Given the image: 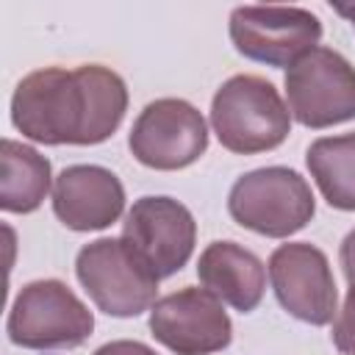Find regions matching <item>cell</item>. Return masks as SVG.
<instances>
[{
	"label": "cell",
	"mask_w": 355,
	"mask_h": 355,
	"mask_svg": "<svg viewBox=\"0 0 355 355\" xmlns=\"http://www.w3.org/2000/svg\"><path fill=\"white\" fill-rule=\"evenodd\" d=\"M125 111L128 86L103 64L44 67L11 94V122L36 144H100L114 136Z\"/></svg>",
	"instance_id": "6da1fadb"
},
{
	"label": "cell",
	"mask_w": 355,
	"mask_h": 355,
	"mask_svg": "<svg viewBox=\"0 0 355 355\" xmlns=\"http://www.w3.org/2000/svg\"><path fill=\"white\" fill-rule=\"evenodd\" d=\"M211 128L225 150L255 155L275 150L288 139L291 114L266 78L233 75L211 100Z\"/></svg>",
	"instance_id": "7a4b0ae2"
},
{
	"label": "cell",
	"mask_w": 355,
	"mask_h": 355,
	"mask_svg": "<svg viewBox=\"0 0 355 355\" xmlns=\"http://www.w3.org/2000/svg\"><path fill=\"white\" fill-rule=\"evenodd\" d=\"M75 275L92 302L103 313L119 319L150 311L155 305L161 280L144 255L122 236H105L83 244L75 258Z\"/></svg>",
	"instance_id": "3957f363"
},
{
	"label": "cell",
	"mask_w": 355,
	"mask_h": 355,
	"mask_svg": "<svg viewBox=\"0 0 355 355\" xmlns=\"http://www.w3.org/2000/svg\"><path fill=\"white\" fill-rule=\"evenodd\" d=\"M94 316L86 302L61 280L25 283L8 311L6 333L25 349H75L89 341Z\"/></svg>",
	"instance_id": "277c9868"
},
{
	"label": "cell",
	"mask_w": 355,
	"mask_h": 355,
	"mask_svg": "<svg viewBox=\"0 0 355 355\" xmlns=\"http://www.w3.org/2000/svg\"><path fill=\"white\" fill-rule=\"evenodd\" d=\"M227 211L236 225L252 233L288 239L313 219L316 200L300 172L288 166H261L233 183Z\"/></svg>",
	"instance_id": "5b68a950"
},
{
	"label": "cell",
	"mask_w": 355,
	"mask_h": 355,
	"mask_svg": "<svg viewBox=\"0 0 355 355\" xmlns=\"http://www.w3.org/2000/svg\"><path fill=\"white\" fill-rule=\"evenodd\" d=\"M288 114L322 130L355 119V67L333 47H313L286 69Z\"/></svg>",
	"instance_id": "8992f818"
},
{
	"label": "cell",
	"mask_w": 355,
	"mask_h": 355,
	"mask_svg": "<svg viewBox=\"0 0 355 355\" xmlns=\"http://www.w3.org/2000/svg\"><path fill=\"white\" fill-rule=\"evenodd\" d=\"M322 19L300 6H239L230 11L233 47L266 67H291L319 47Z\"/></svg>",
	"instance_id": "52a82bcc"
},
{
	"label": "cell",
	"mask_w": 355,
	"mask_h": 355,
	"mask_svg": "<svg viewBox=\"0 0 355 355\" xmlns=\"http://www.w3.org/2000/svg\"><path fill=\"white\" fill-rule=\"evenodd\" d=\"M128 147L139 164L175 172L191 166L208 150V125L189 100L161 97L139 111Z\"/></svg>",
	"instance_id": "ba28073f"
},
{
	"label": "cell",
	"mask_w": 355,
	"mask_h": 355,
	"mask_svg": "<svg viewBox=\"0 0 355 355\" xmlns=\"http://www.w3.org/2000/svg\"><path fill=\"white\" fill-rule=\"evenodd\" d=\"M147 324L150 336L175 355H211L233 341L225 302L197 286L155 300Z\"/></svg>",
	"instance_id": "9c48e42d"
},
{
	"label": "cell",
	"mask_w": 355,
	"mask_h": 355,
	"mask_svg": "<svg viewBox=\"0 0 355 355\" xmlns=\"http://www.w3.org/2000/svg\"><path fill=\"white\" fill-rule=\"evenodd\" d=\"M269 280L277 302L294 319L313 327L330 324L338 313V291L327 255L311 241L280 244L269 255Z\"/></svg>",
	"instance_id": "30bf717a"
},
{
	"label": "cell",
	"mask_w": 355,
	"mask_h": 355,
	"mask_svg": "<svg viewBox=\"0 0 355 355\" xmlns=\"http://www.w3.org/2000/svg\"><path fill=\"white\" fill-rule=\"evenodd\" d=\"M122 239L130 241L164 280L189 263L197 241V222L191 211L172 197H141L125 214Z\"/></svg>",
	"instance_id": "8fae6325"
},
{
	"label": "cell",
	"mask_w": 355,
	"mask_h": 355,
	"mask_svg": "<svg viewBox=\"0 0 355 355\" xmlns=\"http://www.w3.org/2000/svg\"><path fill=\"white\" fill-rule=\"evenodd\" d=\"M125 211V189L119 178L97 164H75L61 169L53 183V214L64 227L89 233L114 225Z\"/></svg>",
	"instance_id": "7c38bea8"
},
{
	"label": "cell",
	"mask_w": 355,
	"mask_h": 355,
	"mask_svg": "<svg viewBox=\"0 0 355 355\" xmlns=\"http://www.w3.org/2000/svg\"><path fill=\"white\" fill-rule=\"evenodd\" d=\"M197 277L205 291L241 313L255 311L266 291L263 261L236 241H211L200 252Z\"/></svg>",
	"instance_id": "4fadbf2b"
},
{
	"label": "cell",
	"mask_w": 355,
	"mask_h": 355,
	"mask_svg": "<svg viewBox=\"0 0 355 355\" xmlns=\"http://www.w3.org/2000/svg\"><path fill=\"white\" fill-rule=\"evenodd\" d=\"M53 186L50 161L14 139L0 144V208L6 214H31L36 211Z\"/></svg>",
	"instance_id": "5bb4252c"
},
{
	"label": "cell",
	"mask_w": 355,
	"mask_h": 355,
	"mask_svg": "<svg viewBox=\"0 0 355 355\" xmlns=\"http://www.w3.org/2000/svg\"><path fill=\"white\" fill-rule=\"evenodd\" d=\"M305 164L330 208L355 211V133L316 139Z\"/></svg>",
	"instance_id": "9a60e30c"
},
{
	"label": "cell",
	"mask_w": 355,
	"mask_h": 355,
	"mask_svg": "<svg viewBox=\"0 0 355 355\" xmlns=\"http://www.w3.org/2000/svg\"><path fill=\"white\" fill-rule=\"evenodd\" d=\"M333 344L341 355H355V288L349 286L344 305L333 319Z\"/></svg>",
	"instance_id": "2e32d148"
},
{
	"label": "cell",
	"mask_w": 355,
	"mask_h": 355,
	"mask_svg": "<svg viewBox=\"0 0 355 355\" xmlns=\"http://www.w3.org/2000/svg\"><path fill=\"white\" fill-rule=\"evenodd\" d=\"M92 355H158L155 349H150L141 341H130V338H119V341H108L103 347H97Z\"/></svg>",
	"instance_id": "e0dca14e"
},
{
	"label": "cell",
	"mask_w": 355,
	"mask_h": 355,
	"mask_svg": "<svg viewBox=\"0 0 355 355\" xmlns=\"http://www.w3.org/2000/svg\"><path fill=\"white\" fill-rule=\"evenodd\" d=\"M338 258H341V269H344V277L347 283L355 288V230H349L341 241V250H338Z\"/></svg>",
	"instance_id": "ac0fdd59"
},
{
	"label": "cell",
	"mask_w": 355,
	"mask_h": 355,
	"mask_svg": "<svg viewBox=\"0 0 355 355\" xmlns=\"http://www.w3.org/2000/svg\"><path fill=\"white\" fill-rule=\"evenodd\" d=\"M336 11H338L341 17H347V19L355 25V6H341V3H338V6H336Z\"/></svg>",
	"instance_id": "d6986e66"
}]
</instances>
